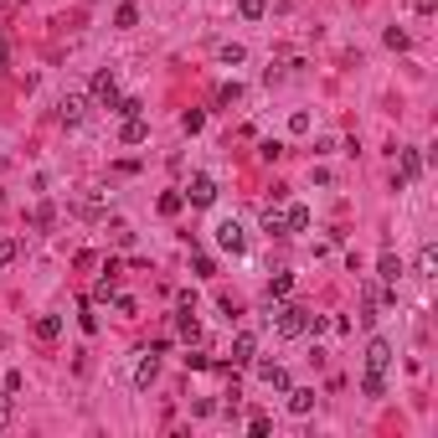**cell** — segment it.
I'll return each mask as SVG.
<instances>
[{
	"instance_id": "cell-5",
	"label": "cell",
	"mask_w": 438,
	"mask_h": 438,
	"mask_svg": "<svg viewBox=\"0 0 438 438\" xmlns=\"http://www.w3.org/2000/svg\"><path fill=\"white\" fill-rule=\"evenodd\" d=\"M248 366L258 371V382H268L273 392H289V371H283V366H273V361H258V356H253Z\"/></svg>"
},
{
	"instance_id": "cell-4",
	"label": "cell",
	"mask_w": 438,
	"mask_h": 438,
	"mask_svg": "<svg viewBox=\"0 0 438 438\" xmlns=\"http://www.w3.org/2000/svg\"><path fill=\"white\" fill-rule=\"evenodd\" d=\"M423 175V150H397V186H412Z\"/></svg>"
},
{
	"instance_id": "cell-17",
	"label": "cell",
	"mask_w": 438,
	"mask_h": 438,
	"mask_svg": "<svg viewBox=\"0 0 438 438\" xmlns=\"http://www.w3.org/2000/svg\"><path fill=\"white\" fill-rule=\"evenodd\" d=\"M62 335V315H41L36 320V340H57Z\"/></svg>"
},
{
	"instance_id": "cell-26",
	"label": "cell",
	"mask_w": 438,
	"mask_h": 438,
	"mask_svg": "<svg viewBox=\"0 0 438 438\" xmlns=\"http://www.w3.org/2000/svg\"><path fill=\"white\" fill-rule=\"evenodd\" d=\"M114 114H119V119H135V114H145V103H140V98H119Z\"/></svg>"
},
{
	"instance_id": "cell-8",
	"label": "cell",
	"mask_w": 438,
	"mask_h": 438,
	"mask_svg": "<svg viewBox=\"0 0 438 438\" xmlns=\"http://www.w3.org/2000/svg\"><path fill=\"white\" fill-rule=\"evenodd\" d=\"M387 366H392V340L377 335V340L366 345V371H387Z\"/></svg>"
},
{
	"instance_id": "cell-16",
	"label": "cell",
	"mask_w": 438,
	"mask_h": 438,
	"mask_svg": "<svg viewBox=\"0 0 438 438\" xmlns=\"http://www.w3.org/2000/svg\"><path fill=\"white\" fill-rule=\"evenodd\" d=\"M175 330H181L186 340H202V325H196V315H191V304H186L181 315H175Z\"/></svg>"
},
{
	"instance_id": "cell-29",
	"label": "cell",
	"mask_w": 438,
	"mask_h": 438,
	"mask_svg": "<svg viewBox=\"0 0 438 438\" xmlns=\"http://www.w3.org/2000/svg\"><path fill=\"white\" fill-rule=\"evenodd\" d=\"M16 253H21L16 237H0V268H6V263H16Z\"/></svg>"
},
{
	"instance_id": "cell-18",
	"label": "cell",
	"mask_w": 438,
	"mask_h": 438,
	"mask_svg": "<svg viewBox=\"0 0 438 438\" xmlns=\"http://www.w3.org/2000/svg\"><path fill=\"white\" fill-rule=\"evenodd\" d=\"M433 268H438V248H433V243H423V248H418V273H423V278H433Z\"/></svg>"
},
{
	"instance_id": "cell-34",
	"label": "cell",
	"mask_w": 438,
	"mask_h": 438,
	"mask_svg": "<svg viewBox=\"0 0 438 438\" xmlns=\"http://www.w3.org/2000/svg\"><path fill=\"white\" fill-rule=\"evenodd\" d=\"M114 310H119V315H135V310H140V304H135V299H129V294H114Z\"/></svg>"
},
{
	"instance_id": "cell-28",
	"label": "cell",
	"mask_w": 438,
	"mask_h": 438,
	"mask_svg": "<svg viewBox=\"0 0 438 438\" xmlns=\"http://www.w3.org/2000/svg\"><path fill=\"white\" fill-rule=\"evenodd\" d=\"M217 57H222V62H227V68H237V62H248V52H243V47H237V41H227V47H222V52H217Z\"/></svg>"
},
{
	"instance_id": "cell-7",
	"label": "cell",
	"mask_w": 438,
	"mask_h": 438,
	"mask_svg": "<svg viewBox=\"0 0 438 438\" xmlns=\"http://www.w3.org/2000/svg\"><path fill=\"white\" fill-rule=\"evenodd\" d=\"M57 119H62V124H83V119H88V98H83V93H62Z\"/></svg>"
},
{
	"instance_id": "cell-24",
	"label": "cell",
	"mask_w": 438,
	"mask_h": 438,
	"mask_svg": "<svg viewBox=\"0 0 438 438\" xmlns=\"http://www.w3.org/2000/svg\"><path fill=\"white\" fill-rule=\"evenodd\" d=\"M382 41H387L392 52H407V31H402V26H387V31H382Z\"/></svg>"
},
{
	"instance_id": "cell-23",
	"label": "cell",
	"mask_w": 438,
	"mask_h": 438,
	"mask_svg": "<svg viewBox=\"0 0 438 438\" xmlns=\"http://www.w3.org/2000/svg\"><path fill=\"white\" fill-rule=\"evenodd\" d=\"M202 124H207L202 108H186V114H181V129H186V135H202Z\"/></svg>"
},
{
	"instance_id": "cell-3",
	"label": "cell",
	"mask_w": 438,
	"mask_h": 438,
	"mask_svg": "<svg viewBox=\"0 0 438 438\" xmlns=\"http://www.w3.org/2000/svg\"><path fill=\"white\" fill-rule=\"evenodd\" d=\"M181 196H186L191 207H212V202H217V181H212V175H191V186H186Z\"/></svg>"
},
{
	"instance_id": "cell-1",
	"label": "cell",
	"mask_w": 438,
	"mask_h": 438,
	"mask_svg": "<svg viewBox=\"0 0 438 438\" xmlns=\"http://www.w3.org/2000/svg\"><path fill=\"white\" fill-rule=\"evenodd\" d=\"M273 325H278L283 340H294V335L310 330V310H304V304H278L273 299Z\"/></svg>"
},
{
	"instance_id": "cell-33",
	"label": "cell",
	"mask_w": 438,
	"mask_h": 438,
	"mask_svg": "<svg viewBox=\"0 0 438 438\" xmlns=\"http://www.w3.org/2000/svg\"><path fill=\"white\" fill-rule=\"evenodd\" d=\"M289 129H294V135H304V129H310V114H304V108H294V114H289Z\"/></svg>"
},
{
	"instance_id": "cell-35",
	"label": "cell",
	"mask_w": 438,
	"mask_h": 438,
	"mask_svg": "<svg viewBox=\"0 0 438 438\" xmlns=\"http://www.w3.org/2000/svg\"><path fill=\"white\" fill-rule=\"evenodd\" d=\"M6 62H11V47H6V41H0V68H6Z\"/></svg>"
},
{
	"instance_id": "cell-31",
	"label": "cell",
	"mask_w": 438,
	"mask_h": 438,
	"mask_svg": "<svg viewBox=\"0 0 438 438\" xmlns=\"http://www.w3.org/2000/svg\"><path fill=\"white\" fill-rule=\"evenodd\" d=\"M16 418V402H11V392H0V428H6Z\"/></svg>"
},
{
	"instance_id": "cell-6",
	"label": "cell",
	"mask_w": 438,
	"mask_h": 438,
	"mask_svg": "<svg viewBox=\"0 0 438 438\" xmlns=\"http://www.w3.org/2000/svg\"><path fill=\"white\" fill-rule=\"evenodd\" d=\"M93 103H103V108H114L119 103V83H114V73H93Z\"/></svg>"
},
{
	"instance_id": "cell-14",
	"label": "cell",
	"mask_w": 438,
	"mask_h": 438,
	"mask_svg": "<svg viewBox=\"0 0 438 438\" xmlns=\"http://www.w3.org/2000/svg\"><path fill=\"white\" fill-rule=\"evenodd\" d=\"M283 232H310V207H289V212H283Z\"/></svg>"
},
{
	"instance_id": "cell-32",
	"label": "cell",
	"mask_w": 438,
	"mask_h": 438,
	"mask_svg": "<svg viewBox=\"0 0 438 438\" xmlns=\"http://www.w3.org/2000/svg\"><path fill=\"white\" fill-rule=\"evenodd\" d=\"M258 155H263V160H278V155H283V145H278V140H263V145H258Z\"/></svg>"
},
{
	"instance_id": "cell-19",
	"label": "cell",
	"mask_w": 438,
	"mask_h": 438,
	"mask_svg": "<svg viewBox=\"0 0 438 438\" xmlns=\"http://www.w3.org/2000/svg\"><path fill=\"white\" fill-rule=\"evenodd\" d=\"M361 392H366V397H387V382H382V371H366V377H361Z\"/></svg>"
},
{
	"instance_id": "cell-20",
	"label": "cell",
	"mask_w": 438,
	"mask_h": 438,
	"mask_svg": "<svg viewBox=\"0 0 438 438\" xmlns=\"http://www.w3.org/2000/svg\"><path fill=\"white\" fill-rule=\"evenodd\" d=\"M263 11H268V0H237V16L243 21H263Z\"/></svg>"
},
{
	"instance_id": "cell-2",
	"label": "cell",
	"mask_w": 438,
	"mask_h": 438,
	"mask_svg": "<svg viewBox=\"0 0 438 438\" xmlns=\"http://www.w3.org/2000/svg\"><path fill=\"white\" fill-rule=\"evenodd\" d=\"M217 248L232 253V258L248 248V232H243V222H237V217H222V222H217Z\"/></svg>"
},
{
	"instance_id": "cell-13",
	"label": "cell",
	"mask_w": 438,
	"mask_h": 438,
	"mask_svg": "<svg viewBox=\"0 0 438 438\" xmlns=\"http://www.w3.org/2000/svg\"><path fill=\"white\" fill-rule=\"evenodd\" d=\"M253 356H258V340H253V335L243 330V335H237V340H232V366H248Z\"/></svg>"
},
{
	"instance_id": "cell-10",
	"label": "cell",
	"mask_w": 438,
	"mask_h": 438,
	"mask_svg": "<svg viewBox=\"0 0 438 438\" xmlns=\"http://www.w3.org/2000/svg\"><path fill=\"white\" fill-rule=\"evenodd\" d=\"M119 140H124V145H145V140H150V124H145V114H135V119H124V129H119Z\"/></svg>"
},
{
	"instance_id": "cell-11",
	"label": "cell",
	"mask_w": 438,
	"mask_h": 438,
	"mask_svg": "<svg viewBox=\"0 0 438 438\" xmlns=\"http://www.w3.org/2000/svg\"><path fill=\"white\" fill-rule=\"evenodd\" d=\"M114 294H119V263H108L103 278L93 283V299H114Z\"/></svg>"
},
{
	"instance_id": "cell-12",
	"label": "cell",
	"mask_w": 438,
	"mask_h": 438,
	"mask_svg": "<svg viewBox=\"0 0 438 438\" xmlns=\"http://www.w3.org/2000/svg\"><path fill=\"white\" fill-rule=\"evenodd\" d=\"M155 377H160V361H155V350H150V356H140V366H135V387L145 392Z\"/></svg>"
},
{
	"instance_id": "cell-15",
	"label": "cell",
	"mask_w": 438,
	"mask_h": 438,
	"mask_svg": "<svg viewBox=\"0 0 438 438\" xmlns=\"http://www.w3.org/2000/svg\"><path fill=\"white\" fill-rule=\"evenodd\" d=\"M289 289H294V273L278 268V273L268 278V304H273V299H289Z\"/></svg>"
},
{
	"instance_id": "cell-27",
	"label": "cell",
	"mask_w": 438,
	"mask_h": 438,
	"mask_svg": "<svg viewBox=\"0 0 438 438\" xmlns=\"http://www.w3.org/2000/svg\"><path fill=\"white\" fill-rule=\"evenodd\" d=\"M181 207H186V196H181V191H165V196H160V212H165V217H175Z\"/></svg>"
},
{
	"instance_id": "cell-25",
	"label": "cell",
	"mask_w": 438,
	"mask_h": 438,
	"mask_svg": "<svg viewBox=\"0 0 438 438\" xmlns=\"http://www.w3.org/2000/svg\"><path fill=\"white\" fill-rule=\"evenodd\" d=\"M114 26H140V11H135V6H129V0H124V6L114 11Z\"/></svg>"
},
{
	"instance_id": "cell-9",
	"label": "cell",
	"mask_w": 438,
	"mask_h": 438,
	"mask_svg": "<svg viewBox=\"0 0 438 438\" xmlns=\"http://www.w3.org/2000/svg\"><path fill=\"white\" fill-rule=\"evenodd\" d=\"M283 397H289V412H294V418H304V412H315V387H289Z\"/></svg>"
},
{
	"instance_id": "cell-21",
	"label": "cell",
	"mask_w": 438,
	"mask_h": 438,
	"mask_svg": "<svg viewBox=\"0 0 438 438\" xmlns=\"http://www.w3.org/2000/svg\"><path fill=\"white\" fill-rule=\"evenodd\" d=\"M377 273H382L387 283H397V273H402V263H397V253H382V263H377Z\"/></svg>"
},
{
	"instance_id": "cell-22",
	"label": "cell",
	"mask_w": 438,
	"mask_h": 438,
	"mask_svg": "<svg viewBox=\"0 0 438 438\" xmlns=\"http://www.w3.org/2000/svg\"><path fill=\"white\" fill-rule=\"evenodd\" d=\"M263 232H273V237H289V232H283V212H278V207H268V212H263Z\"/></svg>"
},
{
	"instance_id": "cell-30",
	"label": "cell",
	"mask_w": 438,
	"mask_h": 438,
	"mask_svg": "<svg viewBox=\"0 0 438 438\" xmlns=\"http://www.w3.org/2000/svg\"><path fill=\"white\" fill-rule=\"evenodd\" d=\"M186 366H191V371H207L212 356H207V350H186Z\"/></svg>"
}]
</instances>
